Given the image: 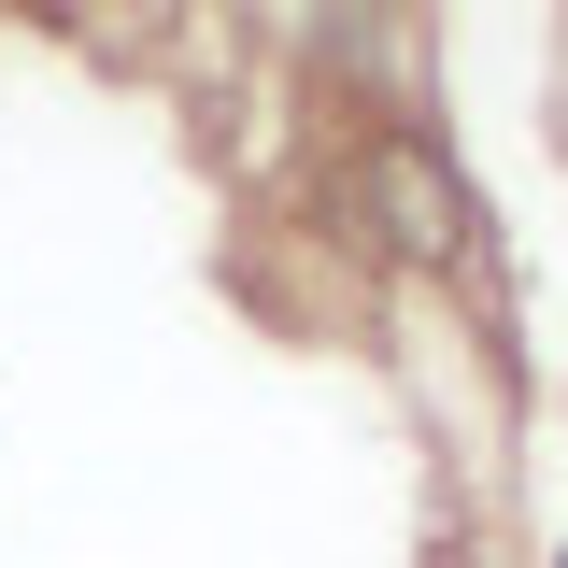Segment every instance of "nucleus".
Instances as JSON below:
<instances>
[{
	"mask_svg": "<svg viewBox=\"0 0 568 568\" xmlns=\"http://www.w3.org/2000/svg\"><path fill=\"white\" fill-rule=\"evenodd\" d=\"M355 242H384V256H413V271H455L469 256V185L426 156V142H369V171H355L342 200H327Z\"/></svg>",
	"mask_w": 568,
	"mask_h": 568,
	"instance_id": "obj_1",
	"label": "nucleus"
}]
</instances>
